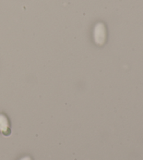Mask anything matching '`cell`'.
<instances>
[{
  "label": "cell",
  "instance_id": "obj_1",
  "mask_svg": "<svg viewBox=\"0 0 143 160\" xmlns=\"http://www.w3.org/2000/svg\"><path fill=\"white\" fill-rule=\"evenodd\" d=\"M94 39L99 46L104 44L106 40V28L103 22L96 23L94 28Z\"/></svg>",
  "mask_w": 143,
  "mask_h": 160
},
{
  "label": "cell",
  "instance_id": "obj_2",
  "mask_svg": "<svg viewBox=\"0 0 143 160\" xmlns=\"http://www.w3.org/2000/svg\"><path fill=\"white\" fill-rule=\"evenodd\" d=\"M4 119L5 118L4 116L0 115V130H4L5 128H7V122Z\"/></svg>",
  "mask_w": 143,
  "mask_h": 160
}]
</instances>
